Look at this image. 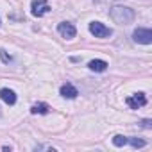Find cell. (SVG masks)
Listing matches in <instances>:
<instances>
[{"label":"cell","instance_id":"12","mask_svg":"<svg viewBox=\"0 0 152 152\" xmlns=\"http://www.w3.org/2000/svg\"><path fill=\"white\" fill-rule=\"evenodd\" d=\"M127 143H131L134 148H141V147L147 145V143H145L143 140H140V138H127Z\"/></svg>","mask_w":152,"mask_h":152},{"label":"cell","instance_id":"4","mask_svg":"<svg viewBox=\"0 0 152 152\" xmlns=\"http://www.w3.org/2000/svg\"><path fill=\"white\" fill-rule=\"evenodd\" d=\"M48 11H50V6H48L47 0H32V4H31V13H32L34 16L41 18V16H45Z\"/></svg>","mask_w":152,"mask_h":152},{"label":"cell","instance_id":"2","mask_svg":"<svg viewBox=\"0 0 152 152\" xmlns=\"http://www.w3.org/2000/svg\"><path fill=\"white\" fill-rule=\"evenodd\" d=\"M132 39H134L136 43H141V45H150V43H152V31H150V29L138 27V29L132 32Z\"/></svg>","mask_w":152,"mask_h":152},{"label":"cell","instance_id":"6","mask_svg":"<svg viewBox=\"0 0 152 152\" xmlns=\"http://www.w3.org/2000/svg\"><path fill=\"white\" fill-rule=\"evenodd\" d=\"M127 106L131 107V109H140V107H143L145 104H147V97H145V93H134V95H131L127 100Z\"/></svg>","mask_w":152,"mask_h":152},{"label":"cell","instance_id":"5","mask_svg":"<svg viewBox=\"0 0 152 152\" xmlns=\"http://www.w3.org/2000/svg\"><path fill=\"white\" fill-rule=\"evenodd\" d=\"M57 32L64 38V39H73L75 36H77V29L73 27V23L70 22H61L57 25Z\"/></svg>","mask_w":152,"mask_h":152},{"label":"cell","instance_id":"11","mask_svg":"<svg viewBox=\"0 0 152 152\" xmlns=\"http://www.w3.org/2000/svg\"><path fill=\"white\" fill-rule=\"evenodd\" d=\"M113 145H115V147H124V145H127V136L116 134V136L113 138Z\"/></svg>","mask_w":152,"mask_h":152},{"label":"cell","instance_id":"10","mask_svg":"<svg viewBox=\"0 0 152 152\" xmlns=\"http://www.w3.org/2000/svg\"><path fill=\"white\" fill-rule=\"evenodd\" d=\"M50 111V107H48V104H45V102H38V104H34L32 107H31V113L32 115H47Z\"/></svg>","mask_w":152,"mask_h":152},{"label":"cell","instance_id":"15","mask_svg":"<svg viewBox=\"0 0 152 152\" xmlns=\"http://www.w3.org/2000/svg\"><path fill=\"white\" fill-rule=\"evenodd\" d=\"M0 23H2V22H0Z\"/></svg>","mask_w":152,"mask_h":152},{"label":"cell","instance_id":"14","mask_svg":"<svg viewBox=\"0 0 152 152\" xmlns=\"http://www.w3.org/2000/svg\"><path fill=\"white\" fill-rule=\"evenodd\" d=\"M141 127L150 129V127H152V122H150V120H143V122H141Z\"/></svg>","mask_w":152,"mask_h":152},{"label":"cell","instance_id":"7","mask_svg":"<svg viewBox=\"0 0 152 152\" xmlns=\"http://www.w3.org/2000/svg\"><path fill=\"white\" fill-rule=\"evenodd\" d=\"M59 93H61V97H64V99H77V95H79L77 88H75L72 83H64V84L59 88Z\"/></svg>","mask_w":152,"mask_h":152},{"label":"cell","instance_id":"9","mask_svg":"<svg viewBox=\"0 0 152 152\" xmlns=\"http://www.w3.org/2000/svg\"><path fill=\"white\" fill-rule=\"evenodd\" d=\"M107 66H109V64H107L104 59H93V61H90V64H88V68H90L91 72H106Z\"/></svg>","mask_w":152,"mask_h":152},{"label":"cell","instance_id":"3","mask_svg":"<svg viewBox=\"0 0 152 152\" xmlns=\"http://www.w3.org/2000/svg\"><path fill=\"white\" fill-rule=\"evenodd\" d=\"M90 32L95 38H109L113 34V31L109 27H106L104 23H100V22H91L90 23Z\"/></svg>","mask_w":152,"mask_h":152},{"label":"cell","instance_id":"13","mask_svg":"<svg viewBox=\"0 0 152 152\" xmlns=\"http://www.w3.org/2000/svg\"><path fill=\"white\" fill-rule=\"evenodd\" d=\"M0 57H2V61H4V63H9V61L13 59L11 56H7V54H6V50H4V48H0Z\"/></svg>","mask_w":152,"mask_h":152},{"label":"cell","instance_id":"1","mask_svg":"<svg viewBox=\"0 0 152 152\" xmlns=\"http://www.w3.org/2000/svg\"><path fill=\"white\" fill-rule=\"evenodd\" d=\"M109 15H111V18L116 22V23H120V25H129V23H132L134 22V11L131 9V7H127V6H113L111 7V11H109Z\"/></svg>","mask_w":152,"mask_h":152},{"label":"cell","instance_id":"8","mask_svg":"<svg viewBox=\"0 0 152 152\" xmlns=\"http://www.w3.org/2000/svg\"><path fill=\"white\" fill-rule=\"evenodd\" d=\"M0 99H2L6 104H9V106L16 104V93L13 90H9V88H2V90H0Z\"/></svg>","mask_w":152,"mask_h":152}]
</instances>
